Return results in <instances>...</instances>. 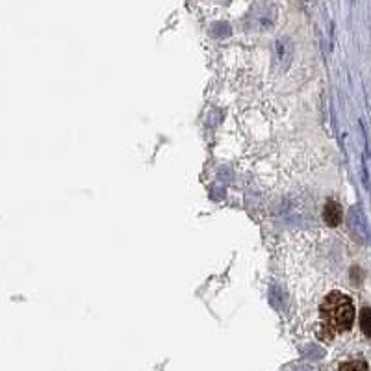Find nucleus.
Here are the masks:
<instances>
[{"label":"nucleus","mask_w":371,"mask_h":371,"mask_svg":"<svg viewBox=\"0 0 371 371\" xmlns=\"http://www.w3.org/2000/svg\"><path fill=\"white\" fill-rule=\"evenodd\" d=\"M342 219V208L340 204H336L334 200L327 202V208H325V221L330 225V227H336Z\"/></svg>","instance_id":"nucleus-2"},{"label":"nucleus","mask_w":371,"mask_h":371,"mask_svg":"<svg viewBox=\"0 0 371 371\" xmlns=\"http://www.w3.org/2000/svg\"><path fill=\"white\" fill-rule=\"evenodd\" d=\"M360 329L365 336H371V310L370 308H364L360 312Z\"/></svg>","instance_id":"nucleus-3"},{"label":"nucleus","mask_w":371,"mask_h":371,"mask_svg":"<svg viewBox=\"0 0 371 371\" xmlns=\"http://www.w3.org/2000/svg\"><path fill=\"white\" fill-rule=\"evenodd\" d=\"M340 371H370L368 365L362 360H349V362H343L340 365Z\"/></svg>","instance_id":"nucleus-4"},{"label":"nucleus","mask_w":371,"mask_h":371,"mask_svg":"<svg viewBox=\"0 0 371 371\" xmlns=\"http://www.w3.org/2000/svg\"><path fill=\"white\" fill-rule=\"evenodd\" d=\"M353 321L354 308L351 299L340 292H332L325 297L323 305L319 308V338L330 340L334 334L351 329Z\"/></svg>","instance_id":"nucleus-1"}]
</instances>
